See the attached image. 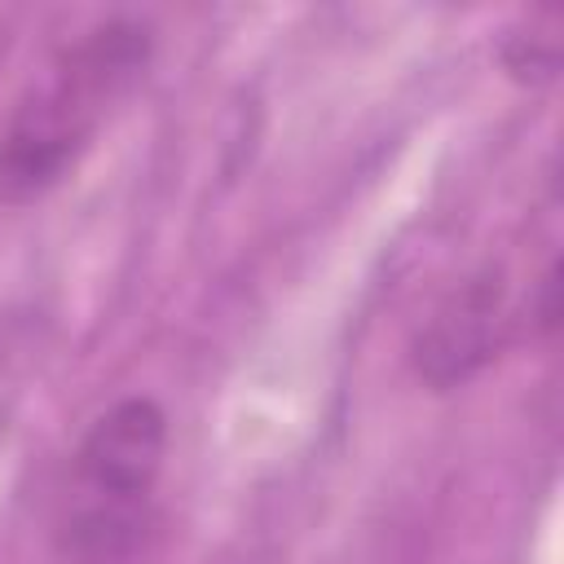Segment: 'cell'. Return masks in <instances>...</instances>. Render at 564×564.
Segmentation results:
<instances>
[{"mask_svg":"<svg viewBox=\"0 0 564 564\" xmlns=\"http://www.w3.org/2000/svg\"><path fill=\"white\" fill-rule=\"evenodd\" d=\"M154 48L159 31L141 13H106L62 40L0 119V203L53 194L141 88Z\"/></svg>","mask_w":564,"mask_h":564,"instance_id":"6da1fadb","label":"cell"},{"mask_svg":"<svg viewBox=\"0 0 564 564\" xmlns=\"http://www.w3.org/2000/svg\"><path fill=\"white\" fill-rule=\"evenodd\" d=\"M172 449V419L150 392L115 397L79 432L57 498V564H137L159 520V489Z\"/></svg>","mask_w":564,"mask_h":564,"instance_id":"7a4b0ae2","label":"cell"},{"mask_svg":"<svg viewBox=\"0 0 564 564\" xmlns=\"http://www.w3.org/2000/svg\"><path fill=\"white\" fill-rule=\"evenodd\" d=\"M520 326L538 339L560 330V256L546 251L542 269L529 273L524 295L511 291V278L498 260L467 269L436 308L419 322L410 339V370L427 392H454L489 370Z\"/></svg>","mask_w":564,"mask_h":564,"instance_id":"3957f363","label":"cell"},{"mask_svg":"<svg viewBox=\"0 0 564 564\" xmlns=\"http://www.w3.org/2000/svg\"><path fill=\"white\" fill-rule=\"evenodd\" d=\"M502 70L524 84V88H542V84H555L560 75V13L546 9V13H533L529 18V31H511L502 35Z\"/></svg>","mask_w":564,"mask_h":564,"instance_id":"277c9868","label":"cell"}]
</instances>
